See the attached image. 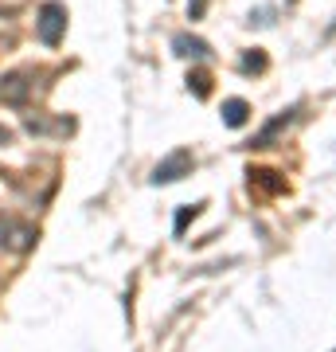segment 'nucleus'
I'll return each mask as SVG.
<instances>
[{
  "label": "nucleus",
  "instance_id": "nucleus-5",
  "mask_svg": "<svg viewBox=\"0 0 336 352\" xmlns=\"http://www.w3.org/2000/svg\"><path fill=\"white\" fill-rule=\"evenodd\" d=\"M247 113H250V106L243 98H231V102H223V122L231 129H238V126H247Z\"/></svg>",
  "mask_w": 336,
  "mask_h": 352
},
{
  "label": "nucleus",
  "instance_id": "nucleus-2",
  "mask_svg": "<svg viewBox=\"0 0 336 352\" xmlns=\"http://www.w3.org/2000/svg\"><path fill=\"white\" fill-rule=\"evenodd\" d=\"M36 32H39V39H43L47 47H55V43L63 39V32H67V8H63L59 0H47V4L39 8Z\"/></svg>",
  "mask_w": 336,
  "mask_h": 352
},
{
  "label": "nucleus",
  "instance_id": "nucleus-8",
  "mask_svg": "<svg viewBox=\"0 0 336 352\" xmlns=\"http://www.w3.org/2000/svg\"><path fill=\"white\" fill-rule=\"evenodd\" d=\"M0 145H12V133H8L4 126H0Z\"/></svg>",
  "mask_w": 336,
  "mask_h": 352
},
{
  "label": "nucleus",
  "instance_id": "nucleus-3",
  "mask_svg": "<svg viewBox=\"0 0 336 352\" xmlns=\"http://www.w3.org/2000/svg\"><path fill=\"white\" fill-rule=\"evenodd\" d=\"M192 153L188 149H176L172 157H164L157 168H153V184H172V180H180L184 173H192Z\"/></svg>",
  "mask_w": 336,
  "mask_h": 352
},
{
  "label": "nucleus",
  "instance_id": "nucleus-1",
  "mask_svg": "<svg viewBox=\"0 0 336 352\" xmlns=\"http://www.w3.org/2000/svg\"><path fill=\"white\" fill-rule=\"evenodd\" d=\"M36 227L20 223V219H12V215H0V251L8 254H24L36 247Z\"/></svg>",
  "mask_w": 336,
  "mask_h": 352
},
{
  "label": "nucleus",
  "instance_id": "nucleus-4",
  "mask_svg": "<svg viewBox=\"0 0 336 352\" xmlns=\"http://www.w3.org/2000/svg\"><path fill=\"white\" fill-rule=\"evenodd\" d=\"M27 94H32V75H27V71L4 75V82H0V102H8V106H24Z\"/></svg>",
  "mask_w": 336,
  "mask_h": 352
},
{
  "label": "nucleus",
  "instance_id": "nucleus-7",
  "mask_svg": "<svg viewBox=\"0 0 336 352\" xmlns=\"http://www.w3.org/2000/svg\"><path fill=\"white\" fill-rule=\"evenodd\" d=\"M188 82H192V87H196V94H199V98H203V94H208V75H192V78H188Z\"/></svg>",
  "mask_w": 336,
  "mask_h": 352
},
{
  "label": "nucleus",
  "instance_id": "nucleus-6",
  "mask_svg": "<svg viewBox=\"0 0 336 352\" xmlns=\"http://www.w3.org/2000/svg\"><path fill=\"white\" fill-rule=\"evenodd\" d=\"M176 55H188V59H208V43L192 36H176Z\"/></svg>",
  "mask_w": 336,
  "mask_h": 352
}]
</instances>
